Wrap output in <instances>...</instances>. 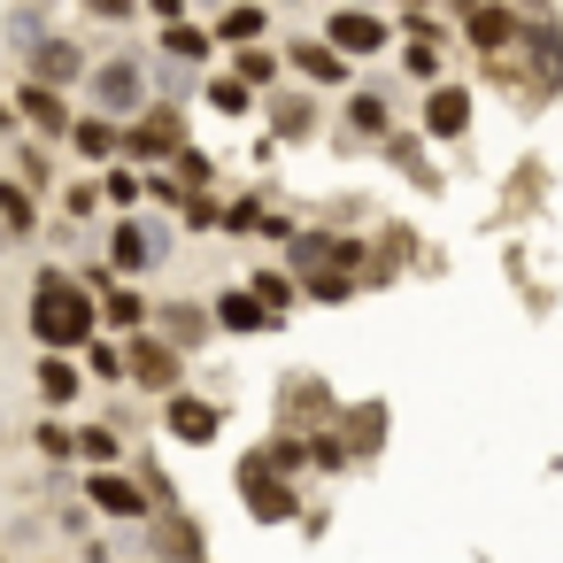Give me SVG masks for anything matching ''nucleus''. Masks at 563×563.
<instances>
[{
  "label": "nucleus",
  "mask_w": 563,
  "mask_h": 563,
  "mask_svg": "<svg viewBox=\"0 0 563 563\" xmlns=\"http://www.w3.org/2000/svg\"><path fill=\"white\" fill-rule=\"evenodd\" d=\"M32 332H40L47 347H78V340L93 332L86 294H78V286H63V278L47 271V278H40V294H32Z\"/></svg>",
  "instance_id": "1"
},
{
  "label": "nucleus",
  "mask_w": 563,
  "mask_h": 563,
  "mask_svg": "<svg viewBox=\"0 0 563 563\" xmlns=\"http://www.w3.org/2000/svg\"><path fill=\"white\" fill-rule=\"evenodd\" d=\"M93 101H101V109H124V117H132V109L147 101V78H140V63H109V70H101V86H93Z\"/></svg>",
  "instance_id": "2"
},
{
  "label": "nucleus",
  "mask_w": 563,
  "mask_h": 563,
  "mask_svg": "<svg viewBox=\"0 0 563 563\" xmlns=\"http://www.w3.org/2000/svg\"><path fill=\"white\" fill-rule=\"evenodd\" d=\"M240 486H247V501H255L263 517H294V494L271 478V463H247V471H240Z\"/></svg>",
  "instance_id": "3"
},
{
  "label": "nucleus",
  "mask_w": 563,
  "mask_h": 563,
  "mask_svg": "<svg viewBox=\"0 0 563 563\" xmlns=\"http://www.w3.org/2000/svg\"><path fill=\"white\" fill-rule=\"evenodd\" d=\"M332 47H340V55L386 47V24H371V16H355V9H347V16H332Z\"/></svg>",
  "instance_id": "4"
},
{
  "label": "nucleus",
  "mask_w": 563,
  "mask_h": 563,
  "mask_svg": "<svg viewBox=\"0 0 563 563\" xmlns=\"http://www.w3.org/2000/svg\"><path fill=\"white\" fill-rule=\"evenodd\" d=\"M424 117H432V132H463V124H471V93H455V86H440Z\"/></svg>",
  "instance_id": "5"
},
{
  "label": "nucleus",
  "mask_w": 563,
  "mask_h": 563,
  "mask_svg": "<svg viewBox=\"0 0 563 563\" xmlns=\"http://www.w3.org/2000/svg\"><path fill=\"white\" fill-rule=\"evenodd\" d=\"M93 501H101V509H117V517H140V486H132V478H117V471H101V478H93Z\"/></svg>",
  "instance_id": "6"
},
{
  "label": "nucleus",
  "mask_w": 563,
  "mask_h": 563,
  "mask_svg": "<svg viewBox=\"0 0 563 563\" xmlns=\"http://www.w3.org/2000/svg\"><path fill=\"white\" fill-rule=\"evenodd\" d=\"M217 324H224V332H263V301L224 294V301H217Z\"/></svg>",
  "instance_id": "7"
},
{
  "label": "nucleus",
  "mask_w": 563,
  "mask_h": 563,
  "mask_svg": "<svg viewBox=\"0 0 563 563\" xmlns=\"http://www.w3.org/2000/svg\"><path fill=\"white\" fill-rule=\"evenodd\" d=\"M509 32H517V16H509V9H471V40H478V47H501Z\"/></svg>",
  "instance_id": "8"
},
{
  "label": "nucleus",
  "mask_w": 563,
  "mask_h": 563,
  "mask_svg": "<svg viewBox=\"0 0 563 563\" xmlns=\"http://www.w3.org/2000/svg\"><path fill=\"white\" fill-rule=\"evenodd\" d=\"M170 432H186V440H209V432H217V409H201V401H170Z\"/></svg>",
  "instance_id": "9"
},
{
  "label": "nucleus",
  "mask_w": 563,
  "mask_h": 563,
  "mask_svg": "<svg viewBox=\"0 0 563 563\" xmlns=\"http://www.w3.org/2000/svg\"><path fill=\"white\" fill-rule=\"evenodd\" d=\"M155 247H163V240H155V232H140V224H124V232H117V263H124V271H132V263H147Z\"/></svg>",
  "instance_id": "10"
},
{
  "label": "nucleus",
  "mask_w": 563,
  "mask_h": 563,
  "mask_svg": "<svg viewBox=\"0 0 563 563\" xmlns=\"http://www.w3.org/2000/svg\"><path fill=\"white\" fill-rule=\"evenodd\" d=\"M40 394H47V401H70V394H78V371H70V363H40Z\"/></svg>",
  "instance_id": "11"
},
{
  "label": "nucleus",
  "mask_w": 563,
  "mask_h": 563,
  "mask_svg": "<svg viewBox=\"0 0 563 563\" xmlns=\"http://www.w3.org/2000/svg\"><path fill=\"white\" fill-rule=\"evenodd\" d=\"M263 32V9H232L224 24H217V40H255Z\"/></svg>",
  "instance_id": "12"
},
{
  "label": "nucleus",
  "mask_w": 563,
  "mask_h": 563,
  "mask_svg": "<svg viewBox=\"0 0 563 563\" xmlns=\"http://www.w3.org/2000/svg\"><path fill=\"white\" fill-rule=\"evenodd\" d=\"M0 209H9V232H32V201H24V186L0 194Z\"/></svg>",
  "instance_id": "13"
},
{
  "label": "nucleus",
  "mask_w": 563,
  "mask_h": 563,
  "mask_svg": "<svg viewBox=\"0 0 563 563\" xmlns=\"http://www.w3.org/2000/svg\"><path fill=\"white\" fill-rule=\"evenodd\" d=\"M109 147H117L109 124H78V155H109Z\"/></svg>",
  "instance_id": "14"
},
{
  "label": "nucleus",
  "mask_w": 563,
  "mask_h": 563,
  "mask_svg": "<svg viewBox=\"0 0 563 563\" xmlns=\"http://www.w3.org/2000/svg\"><path fill=\"white\" fill-rule=\"evenodd\" d=\"M40 70H47V78H70L78 55H70V47H40Z\"/></svg>",
  "instance_id": "15"
},
{
  "label": "nucleus",
  "mask_w": 563,
  "mask_h": 563,
  "mask_svg": "<svg viewBox=\"0 0 563 563\" xmlns=\"http://www.w3.org/2000/svg\"><path fill=\"white\" fill-rule=\"evenodd\" d=\"M301 70H317V78H340V55H332V47H301Z\"/></svg>",
  "instance_id": "16"
},
{
  "label": "nucleus",
  "mask_w": 563,
  "mask_h": 563,
  "mask_svg": "<svg viewBox=\"0 0 563 563\" xmlns=\"http://www.w3.org/2000/svg\"><path fill=\"white\" fill-rule=\"evenodd\" d=\"M540 63H548V78H563V32H540Z\"/></svg>",
  "instance_id": "17"
},
{
  "label": "nucleus",
  "mask_w": 563,
  "mask_h": 563,
  "mask_svg": "<svg viewBox=\"0 0 563 563\" xmlns=\"http://www.w3.org/2000/svg\"><path fill=\"white\" fill-rule=\"evenodd\" d=\"M24 117H40V124H63V109H55L47 93H24Z\"/></svg>",
  "instance_id": "18"
}]
</instances>
